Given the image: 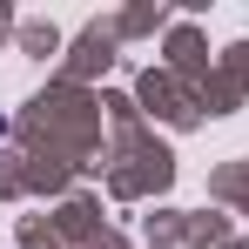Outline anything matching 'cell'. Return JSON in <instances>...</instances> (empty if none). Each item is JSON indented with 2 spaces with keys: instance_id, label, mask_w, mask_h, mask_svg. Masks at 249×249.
Segmentation results:
<instances>
[{
  "instance_id": "cell-1",
  "label": "cell",
  "mask_w": 249,
  "mask_h": 249,
  "mask_svg": "<svg viewBox=\"0 0 249 249\" xmlns=\"http://www.w3.org/2000/svg\"><path fill=\"white\" fill-rule=\"evenodd\" d=\"M0 128H7V122H0Z\"/></svg>"
}]
</instances>
